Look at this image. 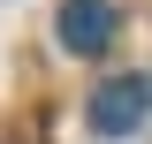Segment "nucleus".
<instances>
[{"label":"nucleus","instance_id":"1","mask_svg":"<svg viewBox=\"0 0 152 144\" xmlns=\"http://www.w3.org/2000/svg\"><path fill=\"white\" fill-rule=\"evenodd\" d=\"M152 121V76H114L91 91V129L99 137H129Z\"/></svg>","mask_w":152,"mask_h":144},{"label":"nucleus","instance_id":"2","mask_svg":"<svg viewBox=\"0 0 152 144\" xmlns=\"http://www.w3.org/2000/svg\"><path fill=\"white\" fill-rule=\"evenodd\" d=\"M53 31H61V46H69L76 61H99L114 46V31H122V15H114V0H61Z\"/></svg>","mask_w":152,"mask_h":144}]
</instances>
